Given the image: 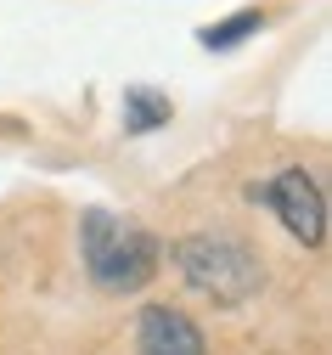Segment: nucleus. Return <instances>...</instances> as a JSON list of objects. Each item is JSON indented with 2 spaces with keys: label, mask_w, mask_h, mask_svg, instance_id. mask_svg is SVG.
Instances as JSON below:
<instances>
[{
  "label": "nucleus",
  "mask_w": 332,
  "mask_h": 355,
  "mask_svg": "<svg viewBox=\"0 0 332 355\" xmlns=\"http://www.w3.org/2000/svg\"><path fill=\"white\" fill-rule=\"evenodd\" d=\"M169 96L147 91V85H130L124 91V136H152L158 124H169Z\"/></svg>",
  "instance_id": "39448f33"
},
{
  "label": "nucleus",
  "mask_w": 332,
  "mask_h": 355,
  "mask_svg": "<svg viewBox=\"0 0 332 355\" xmlns=\"http://www.w3.org/2000/svg\"><path fill=\"white\" fill-rule=\"evenodd\" d=\"M79 254H85V271L102 293H135L158 277V237L135 220H119L107 209H85L79 214Z\"/></svg>",
  "instance_id": "f257e3e1"
},
{
  "label": "nucleus",
  "mask_w": 332,
  "mask_h": 355,
  "mask_svg": "<svg viewBox=\"0 0 332 355\" xmlns=\"http://www.w3.org/2000/svg\"><path fill=\"white\" fill-rule=\"evenodd\" d=\"M169 259H175L180 282L192 288V293H203L209 304H220V310L248 304L259 293V282H265L259 254L236 232H192V237H180L169 248Z\"/></svg>",
  "instance_id": "f03ea898"
},
{
  "label": "nucleus",
  "mask_w": 332,
  "mask_h": 355,
  "mask_svg": "<svg viewBox=\"0 0 332 355\" xmlns=\"http://www.w3.org/2000/svg\"><path fill=\"white\" fill-rule=\"evenodd\" d=\"M248 198L254 203H270L276 220L304 248H321L326 243V192H321V181H315L310 169H281V175H270L265 187H248Z\"/></svg>",
  "instance_id": "7ed1b4c3"
},
{
  "label": "nucleus",
  "mask_w": 332,
  "mask_h": 355,
  "mask_svg": "<svg viewBox=\"0 0 332 355\" xmlns=\"http://www.w3.org/2000/svg\"><path fill=\"white\" fill-rule=\"evenodd\" d=\"M135 355H209L203 327L175 304H147L135 322Z\"/></svg>",
  "instance_id": "20e7f679"
},
{
  "label": "nucleus",
  "mask_w": 332,
  "mask_h": 355,
  "mask_svg": "<svg viewBox=\"0 0 332 355\" xmlns=\"http://www.w3.org/2000/svg\"><path fill=\"white\" fill-rule=\"evenodd\" d=\"M259 28H265V17H259V12H236V17H225V23H214V28H203L198 40H203L209 51H231L236 40H248V34H259Z\"/></svg>",
  "instance_id": "423d86ee"
}]
</instances>
